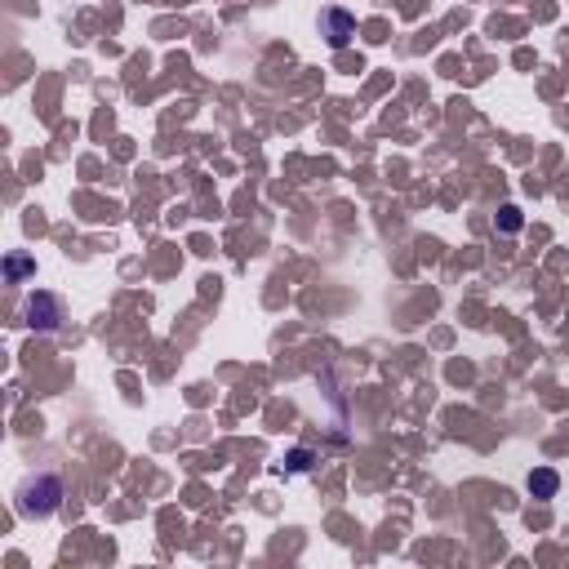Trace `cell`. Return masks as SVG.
Segmentation results:
<instances>
[{
    "instance_id": "obj_2",
    "label": "cell",
    "mask_w": 569,
    "mask_h": 569,
    "mask_svg": "<svg viewBox=\"0 0 569 569\" xmlns=\"http://www.w3.org/2000/svg\"><path fill=\"white\" fill-rule=\"evenodd\" d=\"M22 316H27V325H31V329H58V325H63V302H58L54 293L36 289V293L27 298Z\"/></svg>"
},
{
    "instance_id": "obj_1",
    "label": "cell",
    "mask_w": 569,
    "mask_h": 569,
    "mask_svg": "<svg viewBox=\"0 0 569 569\" xmlns=\"http://www.w3.org/2000/svg\"><path fill=\"white\" fill-rule=\"evenodd\" d=\"M58 498H63V480L54 476V471H40L36 480H27L22 485V512L27 516H45V512H54L58 507Z\"/></svg>"
},
{
    "instance_id": "obj_3",
    "label": "cell",
    "mask_w": 569,
    "mask_h": 569,
    "mask_svg": "<svg viewBox=\"0 0 569 569\" xmlns=\"http://www.w3.org/2000/svg\"><path fill=\"white\" fill-rule=\"evenodd\" d=\"M325 31H329V45L334 49H343L352 36H356V22H352V13H343V9H325Z\"/></svg>"
},
{
    "instance_id": "obj_5",
    "label": "cell",
    "mask_w": 569,
    "mask_h": 569,
    "mask_svg": "<svg viewBox=\"0 0 569 569\" xmlns=\"http://www.w3.org/2000/svg\"><path fill=\"white\" fill-rule=\"evenodd\" d=\"M503 227H507V232H516V227H521V209H516V205H507V209H503Z\"/></svg>"
},
{
    "instance_id": "obj_6",
    "label": "cell",
    "mask_w": 569,
    "mask_h": 569,
    "mask_svg": "<svg viewBox=\"0 0 569 569\" xmlns=\"http://www.w3.org/2000/svg\"><path fill=\"white\" fill-rule=\"evenodd\" d=\"M27 268H31V263H27V259H9V276H22V272H27Z\"/></svg>"
},
{
    "instance_id": "obj_4",
    "label": "cell",
    "mask_w": 569,
    "mask_h": 569,
    "mask_svg": "<svg viewBox=\"0 0 569 569\" xmlns=\"http://www.w3.org/2000/svg\"><path fill=\"white\" fill-rule=\"evenodd\" d=\"M556 489H561V476H556L552 467L530 471V494H534V498H556Z\"/></svg>"
}]
</instances>
